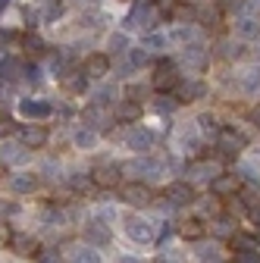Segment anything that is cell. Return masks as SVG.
<instances>
[{
    "label": "cell",
    "mask_w": 260,
    "mask_h": 263,
    "mask_svg": "<svg viewBox=\"0 0 260 263\" xmlns=\"http://www.w3.org/2000/svg\"><path fill=\"white\" fill-rule=\"evenodd\" d=\"M182 85V72H179V66L173 60H160L154 66V79H151V88L160 91V94H170Z\"/></svg>",
    "instance_id": "6da1fadb"
},
{
    "label": "cell",
    "mask_w": 260,
    "mask_h": 263,
    "mask_svg": "<svg viewBox=\"0 0 260 263\" xmlns=\"http://www.w3.org/2000/svg\"><path fill=\"white\" fill-rule=\"evenodd\" d=\"M245 147H248V138L238 128H222L216 135V154L219 157H238Z\"/></svg>",
    "instance_id": "7a4b0ae2"
},
{
    "label": "cell",
    "mask_w": 260,
    "mask_h": 263,
    "mask_svg": "<svg viewBox=\"0 0 260 263\" xmlns=\"http://www.w3.org/2000/svg\"><path fill=\"white\" fill-rule=\"evenodd\" d=\"M242 188H245L242 173H219V176L210 182V194L219 197V201H222V197H238Z\"/></svg>",
    "instance_id": "3957f363"
},
{
    "label": "cell",
    "mask_w": 260,
    "mask_h": 263,
    "mask_svg": "<svg viewBox=\"0 0 260 263\" xmlns=\"http://www.w3.org/2000/svg\"><path fill=\"white\" fill-rule=\"evenodd\" d=\"M163 197H166V204L170 207H185V204H194L198 201V194H194V185L185 182V179H176L163 188Z\"/></svg>",
    "instance_id": "277c9868"
},
{
    "label": "cell",
    "mask_w": 260,
    "mask_h": 263,
    "mask_svg": "<svg viewBox=\"0 0 260 263\" xmlns=\"http://www.w3.org/2000/svg\"><path fill=\"white\" fill-rule=\"evenodd\" d=\"M88 176H91L94 188H116L122 182V166L119 163H97Z\"/></svg>",
    "instance_id": "5b68a950"
},
{
    "label": "cell",
    "mask_w": 260,
    "mask_h": 263,
    "mask_svg": "<svg viewBox=\"0 0 260 263\" xmlns=\"http://www.w3.org/2000/svg\"><path fill=\"white\" fill-rule=\"evenodd\" d=\"M119 197L128 204V207H151L154 204V191L144 185V182H128L119 188Z\"/></svg>",
    "instance_id": "8992f818"
},
{
    "label": "cell",
    "mask_w": 260,
    "mask_h": 263,
    "mask_svg": "<svg viewBox=\"0 0 260 263\" xmlns=\"http://www.w3.org/2000/svg\"><path fill=\"white\" fill-rule=\"evenodd\" d=\"M125 235H128V241H135V245H141V248L157 241L151 222H147V219H138V216H128V219H125Z\"/></svg>",
    "instance_id": "52a82bcc"
},
{
    "label": "cell",
    "mask_w": 260,
    "mask_h": 263,
    "mask_svg": "<svg viewBox=\"0 0 260 263\" xmlns=\"http://www.w3.org/2000/svg\"><path fill=\"white\" fill-rule=\"evenodd\" d=\"M125 147L128 151H138V154H147L151 147H154V132L151 128H141V125H135V128H128L125 132Z\"/></svg>",
    "instance_id": "ba28073f"
},
{
    "label": "cell",
    "mask_w": 260,
    "mask_h": 263,
    "mask_svg": "<svg viewBox=\"0 0 260 263\" xmlns=\"http://www.w3.org/2000/svg\"><path fill=\"white\" fill-rule=\"evenodd\" d=\"M82 72L88 79H104L110 72V57L107 53H88L85 63H82Z\"/></svg>",
    "instance_id": "9c48e42d"
},
{
    "label": "cell",
    "mask_w": 260,
    "mask_h": 263,
    "mask_svg": "<svg viewBox=\"0 0 260 263\" xmlns=\"http://www.w3.org/2000/svg\"><path fill=\"white\" fill-rule=\"evenodd\" d=\"M19 141H22L25 151L44 147V144H47V128H44V125H22V128H19Z\"/></svg>",
    "instance_id": "30bf717a"
},
{
    "label": "cell",
    "mask_w": 260,
    "mask_h": 263,
    "mask_svg": "<svg viewBox=\"0 0 260 263\" xmlns=\"http://www.w3.org/2000/svg\"><path fill=\"white\" fill-rule=\"evenodd\" d=\"M179 235H182L185 241H201V238L207 235V226H204L201 216H188V219L179 222Z\"/></svg>",
    "instance_id": "8fae6325"
},
{
    "label": "cell",
    "mask_w": 260,
    "mask_h": 263,
    "mask_svg": "<svg viewBox=\"0 0 260 263\" xmlns=\"http://www.w3.org/2000/svg\"><path fill=\"white\" fill-rule=\"evenodd\" d=\"M229 245H232V254H235V257L260 254V241H257V235H251V232H235V238H232Z\"/></svg>",
    "instance_id": "7c38bea8"
},
{
    "label": "cell",
    "mask_w": 260,
    "mask_h": 263,
    "mask_svg": "<svg viewBox=\"0 0 260 263\" xmlns=\"http://www.w3.org/2000/svg\"><path fill=\"white\" fill-rule=\"evenodd\" d=\"M7 185H10L13 194H31V191L38 188V176L35 173H13Z\"/></svg>",
    "instance_id": "4fadbf2b"
},
{
    "label": "cell",
    "mask_w": 260,
    "mask_h": 263,
    "mask_svg": "<svg viewBox=\"0 0 260 263\" xmlns=\"http://www.w3.org/2000/svg\"><path fill=\"white\" fill-rule=\"evenodd\" d=\"M19 113H22L25 119H47V116L53 113V107H50L47 101H28V97H25V101L19 104Z\"/></svg>",
    "instance_id": "5bb4252c"
},
{
    "label": "cell",
    "mask_w": 260,
    "mask_h": 263,
    "mask_svg": "<svg viewBox=\"0 0 260 263\" xmlns=\"http://www.w3.org/2000/svg\"><path fill=\"white\" fill-rule=\"evenodd\" d=\"M210 232H213L219 241H232L238 229H235V219H232V216H226V213H222V216H216V219L210 222Z\"/></svg>",
    "instance_id": "9a60e30c"
},
{
    "label": "cell",
    "mask_w": 260,
    "mask_h": 263,
    "mask_svg": "<svg viewBox=\"0 0 260 263\" xmlns=\"http://www.w3.org/2000/svg\"><path fill=\"white\" fill-rule=\"evenodd\" d=\"M116 122H125V125H135L138 119H141V104H135V101H119V107H116Z\"/></svg>",
    "instance_id": "2e32d148"
},
{
    "label": "cell",
    "mask_w": 260,
    "mask_h": 263,
    "mask_svg": "<svg viewBox=\"0 0 260 263\" xmlns=\"http://www.w3.org/2000/svg\"><path fill=\"white\" fill-rule=\"evenodd\" d=\"M188 170H191V179H188L191 185H194V182H213V179L219 176V170L213 166V163H207V160H198V163H191Z\"/></svg>",
    "instance_id": "e0dca14e"
},
{
    "label": "cell",
    "mask_w": 260,
    "mask_h": 263,
    "mask_svg": "<svg viewBox=\"0 0 260 263\" xmlns=\"http://www.w3.org/2000/svg\"><path fill=\"white\" fill-rule=\"evenodd\" d=\"M82 119H85V125H88V128H101V125H107V122H110V113L104 110V104H91V107H85Z\"/></svg>",
    "instance_id": "ac0fdd59"
},
{
    "label": "cell",
    "mask_w": 260,
    "mask_h": 263,
    "mask_svg": "<svg viewBox=\"0 0 260 263\" xmlns=\"http://www.w3.org/2000/svg\"><path fill=\"white\" fill-rule=\"evenodd\" d=\"M57 76H60V85L66 88V91H72V94H82L85 85H88V76H85V72H76V69H69V72H57Z\"/></svg>",
    "instance_id": "d6986e66"
},
{
    "label": "cell",
    "mask_w": 260,
    "mask_h": 263,
    "mask_svg": "<svg viewBox=\"0 0 260 263\" xmlns=\"http://www.w3.org/2000/svg\"><path fill=\"white\" fill-rule=\"evenodd\" d=\"M194 257H198L201 263H226V251L222 245H201V248H194Z\"/></svg>",
    "instance_id": "ffe728a7"
},
{
    "label": "cell",
    "mask_w": 260,
    "mask_h": 263,
    "mask_svg": "<svg viewBox=\"0 0 260 263\" xmlns=\"http://www.w3.org/2000/svg\"><path fill=\"white\" fill-rule=\"evenodd\" d=\"M204 94H207V85L204 82H185V85H179V104L201 101Z\"/></svg>",
    "instance_id": "44dd1931"
},
{
    "label": "cell",
    "mask_w": 260,
    "mask_h": 263,
    "mask_svg": "<svg viewBox=\"0 0 260 263\" xmlns=\"http://www.w3.org/2000/svg\"><path fill=\"white\" fill-rule=\"evenodd\" d=\"M10 248L19 254V257H38V241L31 238V235H13V241H10Z\"/></svg>",
    "instance_id": "7402d4cb"
},
{
    "label": "cell",
    "mask_w": 260,
    "mask_h": 263,
    "mask_svg": "<svg viewBox=\"0 0 260 263\" xmlns=\"http://www.w3.org/2000/svg\"><path fill=\"white\" fill-rule=\"evenodd\" d=\"M19 79H22V60L16 57L0 60V82H19Z\"/></svg>",
    "instance_id": "603a6c76"
},
{
    "label": "cell",
    "mask_w": 260,
    "mask_h": 263,
    "mask_svg": "<svg viewBox=\"0 0 260 263\" xmlns=\"http://www.w3.org/2000/svg\"><path fill=\"white\" fill-rule=\"evenodd\" d=\"M219 7L216 4H198V16H194V22H201V25H207V28H216L219 25Z\"/></svg>",
    "instance_id": "cb8c5ba5"
},
{
    "label": "cell",
    "mask_w": 260,
    "mask_h": 263,
    "mask_svg": "<svg viewBox=\"0 0 260 263\" xmlns=\"http://www.w3.org/2000/svg\"><path fill=\"white\" fill-rule=\"evenodd\" d=\"M238 91L242 94H257L260 91V69H245V72H238Z\"/></svg>",
    "instance_id": "d4e9b609"
},
{
    "label": "cell",
    "mask_w": 260,
    "mask_h": 263,
    "mask_svg": "<svg viewBox=\"0 0 260 263\" xmlns=\"http://www.w3.org/2000/svg\"><path fill=\"white\" fill-rule=\"evenodd\" d=\"M85 241H94V245H110V229L104 222H88L85 226Z\"/></svg>",
    "instance_id": "484cf974"
},
{
    "label": "cell",
    "mask_w": 260,
    "mask_h": 263,
    "mask_svg": "<svg viewBox=\"0 0 260 263\" xmlns=\"http://www.w3.org/2000/svg\"><path fill=\"white\" fill-rule=\"evenodd\" d=\"M207 60H210V53H207V47H201V44H188L185 47V63L188 66H194V69H201V66H207Z\"/></svg>",
    "instance_id": "4316f807"
},
{
    "label": "cell",
    "mask_w": 260,
    "mask_h": 263,
    "mask_svg": "<svg viewBox=\"0 0 260 263\" xmlns=\"http://www.w3.org/2000/svg\"><path fill=\"white\" fill-rule=\"evenodd\" d=\"M257 31H260V22L257 19H251V16H238L235 19V35L238 38H254Z\"/></svg>",
    "instance_id": "83f0119b"
},
{
    "label": "cell",
    "mask_w": 260,
    "mask_h": 263,
    "mask_svg": "<svg viewBox=\"0 0 260 263\" xmlns=\"http://www.w3.org/2000/svg\"><path fill=\"white\" fill-rule=\"evenodd\" d=\"M173 16H176V22H194V16H198V4H182V0H176V4H173Z\"/></svg>",
    "instance_id": "f1b7e54d"
},
{
    "label": "cell",
    "mask_w": 260,
    "mask_h": 263,
    "mask_svg": "<svg viewBox=\"0 0 260 263\" xmlns=\"http://www.w3.org/2000/svg\"><path fill=\"white\" fill-rule=\"evenodd\" d=\"M69 260H72V263H104L101 254H97L94 248H72V251H69Z\"/></svg>",
    "instance_id": "f546056e"
},
{
    "label": "cell",
    "mask_w": 260,
    "mask_h": 263,
    "mask_svg": "<svg viewBox=\"0 0 260 263\" xmlns=\"http://www.w3.org/2000/svg\"><path fill=\"white\" fill-rule=\"evenodd\" d=\"M194 204L201 207L204 216H210V222H213L216 216H222V201H219V197H210V201H194Z\"/></svg>",
    "instance_id": "4dcf8cb0"
},
{
    "label": "cell",
    "mask_w": 260,
    "mask_h": 263,
    "mask_svg": "<svg viewBox=\"0 0 260 263\" xmlns=\"http://www.w3.org/2000/svg\"><path fill=\"white\" fill-rule=\"evenodd\" d=\"M22 47H25L28 57H41V53H44V41H41L38 35H25V38H22Z\"/></svg>",
    "instance_id": "1f68e13d"
},
{
    "label": "cell",
    "mask_w": 260,
    "mask_h": 263,
    "mask_svg": "<svg viewBox=\"0 0 260 263\" xmlns=\"http://www.w3.org/2000/svg\"><path fill=\"white\" fill-rule=\"evenodd\" d=\"M154 107H157V113H173L179 107V101H173V94H160L154 101Z\"/></svg>",
    "instance_id": "d6a6232c"
},
{
    "label": "cell",
    "mask_w": 260,
    "mask_h": 263,
    "mask_svg": "<svg viewBox=\"0 0 260 263\" xmlns=\"http://www.w3.org/2000/svg\"><path fill=\"white\" fill-rule=\"evenodd\" d=\"M69 185H72V191H79V194H82V191H91V188H94L91 176H79V173H76V176H69Z\"/></svg>",
    "instance_id": "836d02e7"
},
{
    "label": "cell",
    "mask_w": 260,
    "mask_h": 263,
    "mask_svg": "<svg viewBox=\"0 0 260 263\" xmlns=\"http://www.w3.org/2000/svg\"><path fill=\"white\" fill-rule=\"evenodd\" d=\"M94 141H97V135H94L91 128H85V132H79V135H76V147H82V151L94 147Z\"/></svg>",
    "instance_id": "e575fe53"
},
{
    "label": "cell",
    "mask_w": 260,
    "mask_h": 263,
    "mask_svg": "<svg viewBox=\"0 0 260 263\" xmlns=\"http://www.w3.org/2000/svg\"><path fill=\"white\" fill-rule=\"evenodd\" d=\"M213 4H216L219 10H229V13H238V10H245V4H248V0H213Z\"/></svg>",
    "instance_id": "d590c367"
},
{
    "label": "cell",
    "mask_w": 260,
    "mask_h": 263,
    "mask_svg": "<svg viewBox=\"0 0 260 263\" xmlns=\"http://www.w3.org/2000/svg\"><path fill=\"white\" fill-rule=\"evenodd\" d=\"M38 263H60V251L57 248H41L38 251Z\"/></svg>",
    "instance_id": "8d00e7d4"
},
{
    "label": "cell",
    "mask_w": 260,
    "mask_h": 263,
    "mask_svg": "<svg viewBox=\"0 0 260 263\" xmlns=\"http://www.w3.org/2000/svg\"><path fill=\"white\" fill-rule=\"evenodd\" d=\"M13 132H19V125L10 119V116H0V138H7V135H13Z\"/></svg>",
    "instance_id": "74e56055"
},
{
    "label": "cell",
    "mask_w": 260,
    "mask_h": 263,
    "mask_svg": "<svg viewBox=\"0 0 260 263\" xmlns=\"http://www.w3.org/2000/svg\"><path fill=\"white\" fill-rule=\"evenodd\" d=\"M13 229H10V222H0V248H4V245H10L13 241Z\"/></svg>",
    "instance_id": "f35d334b"
},
{
    "label": "cell",
    "mask_w": 260,
    "mask_h": 263,
    "mask_svg": "<svg viewBox=\"0 0 260 263\" xmlns=\"http://www.w3.org/2000/svg\"><path fill=\"white\" fill-rule=\"evenodd\" d=\"M163 44H166L163 35H147V38H144V47H151V50H160Z\"/></svg>",
    "instance_id": "ab89813d"
},
{
    "label": "cell",
    "mask_w": 260,
    "mask_h": 263,
    "mask_svg": "<svg viewBox=\"0 0 260 263\" xmlns=\"http://www.w3.org/2000/svg\"><path fill=\"white\" fill-rule=\"evenodd\" d=\"M4 157H7L10 163H25V160H28V151H7Z\"/></svg>",
    "instance_id": "60d3db41"
},
{
    "label": "cell",
    "mask_w": 260,
    "mask_h": 263,
    "mask_svg": "<svg viewBox=\"0 0 260 263\" xmlns=\"http://www.w3.org/2000/svg\"><path fill=\"white\" fill-rule=\"evenodd\" d=\"M57 16H63V4H57V0H53V4L44 10V19H57Z\"/></svg>",
    "instance_id": "b9f144b4"
},
{
    "label": "cell",
    "mask_w": 260,
    "mask_h": 263,
    "mask_svg": "<svg viewBox=\"0 0 260 263\" xmlns=\"http://www.w3.org/2000/svg\"><path fill=\"white\" fill-rule=\"evenodd\" d=\"M128 60H132L135 66H144V63H147V53H144V50H132V53H128Z\"/></svg>",
    "instance_id": "7bdbcfd3"
},
{
    "label": "cell",
    "mask_w": 260,
    "mask_h": 263,
    "mask_svg": "<svg viewBox=\"0 0 260 263\" xmlns=\"http://www.w3.org/2000/svg\"><path fill=\"white\" fill-rule=\"evenodd\" d=\"M122 47H125V38L122 35H113L110 38V50H122Z\"/></svg>",
    "instance_id": "ee69618b"
},
{
    "label": "cell",
    "mask_w": 260,
    "mask_h": 263,
    "mask_svg": "<svg viewBox=\"0 0 260 263\" xmlns=\"http://www.w3.org/2000/svg\"><path fill=\"white\" fill-rule=\"evenodd\" d=\"M251 122H254V125H257V128H260V104H257V107H254V110H251Z\"/></svg>",
    "instance_id": "f6af8a7d"
},
{
    "label": "cell",
    "mask_w": 260,
    "mask_h": 263,
    "mask_svg": "<svg viewBox=\"0 0 260 263\" xmlns=\"http://www.w3.org/2000/svg\"><path fill=\"white\" fill-rule=\"evenodd\" d=\"M122 263H141V260H132V257H125V260H122Z\"/></svg>",
    "instance_id": "bcb514c9"
},
{
    "label": "cell",
    "mask_w": 260,
    "mask_h": 263,
    "mask_svg": "<svg viewBox=\"0 0 260 263\" xmlns=\"http://www.w3.org/2000/svg\"><path fill=\"white\" fill-rule=\"evenodd\" d=\"M0 173H4V163H0Z\"/></svg>",
    "instance_id": "7dc6e473"
}]
</instances>
